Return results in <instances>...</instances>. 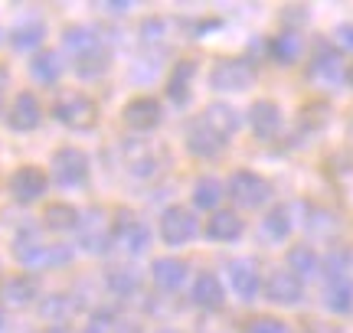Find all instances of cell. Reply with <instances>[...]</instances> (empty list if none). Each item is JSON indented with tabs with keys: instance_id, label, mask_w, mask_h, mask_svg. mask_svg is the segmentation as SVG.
Listing matches in <instances>:
<instances>
[{
	"instance_id": "obj_1",
	"label": "cell",
	"mask_w": 353,
	"mask_h": 333,
	"mask_svg": "<svg viewBox=\"0 0 353 333\" xmlns=\"http://www.w3.org/2000/svg\"><path fill=\"white\" fill-rule=\"evenodd\" d=\"M13 258L23 268H59L72 261V248L69 245H50L43 242V229L37 226H23L13 239Z\"/></svg>"
},
{
	"instance_id": "obj_2",
	"label": "cell",
	"mask_w": 353,
	"mask_h": 333,
	"mask_svg": "<svg viewBox=\"0 0 353 333\" xmlns=\"http://www.w3.org/2000/svg\"><path fill=\"white\" fill-rule=\"evenodd\" d=\"M52 118L72 131H92L99 125V105L85 92H59L52 98Z\"/></svg>"
},
{
	"instance_id": "obj_3",
	"label": "cell",
	"mask_w": 353,
	"mask_h": 333,
	"mask_svg": "<svg viewBox=\"0 0 353 333\" xmlns=\"http://www.w3.org/2000/svg\"><path fill=\"white\" fill-rule=\"evenodd\" d=\"M226 196L239 209H262L275 196V190H272V183L262 173H255V170H236L226 180Z\"/></svg>"
},
{
	"instance_id": "obj_4",
	"label": "cell",
	"mask_w": 353,
	"mask_h": 333,
	"mask_svg": "<svg viewBox=\"0 0 353 333\" xmlns=\"http://www.w3.org/2000/svg\"><path fill=\"white\" fill-rule=\"evenodd\" d=\"M255 65L249 59H216L210 69V89L223 92V95H239L255 85Z\"/></svg>"
},
{
	"instance_id": "obj_5",
	"label": "cell",
	"mask_w": 353,
	"mask_h": 333,
	"mask_svg": "<svg viewBox=\"0 0 353 333\" xmlns=\"http://www.w3.org/2000/svg\"><path fill=\"white\" fill-rule=\"evenodd\" d=\"M79 245L85 248L88 255H105L114 242V232H112V222H108V213L92 206L85 213H79Z\"/></svg>"
},
{
	"instance_id": "obj_6",
	"label": "cell",
	"mask_w": 353,
	"mask_h": 333,
	"mask_svg": "<svg viewBox=\"0 0 353 333\" xmlns=\"http://www.w3.org/2000/svg\"><path fill=\"white\" fill-rule=\"evenodd\" d=\"M50 170H52V180L72 190V186H85L88 183V173H92V164H88V154L79 151V147H59L50 160Z\"/></svg>"
},
{
	"instance_id": "obj_7",
	"label": "cell",
	"mask_w": 353,
	"mask_h": 333,
	"mask_svg": "<svg viewBox=\"0 0 353 333\" xmlns=\"http://www.w3.org/2000/svg\"><path fill=\"white\" fill-rule=\"evenodd\" d=\"M307 78L321 85V89H334L347 82V69H343L341 50L330 46V43H317V52L311 56V65H307Z\"/></svg>"
},
{
	"instance_id": "obj_8",
	"label": "cell",
	"mask_w": 353,
	"mask_h": 333,
	"mask_svg": "<svg viewBox=\"0 0 353 333\" xmlns=\"http://www.w3.org/2000/svg\"><path fill=\"white\" fill-rule=\"evenodd\" d=\"M157 232H161V239L167 245H187L200 232V222L187 206H167L161 219H157Z\"/></svg>"
},
{
	"instance_id": "obj_9",
	"label": "cell",
	"mask_w": 353,
	"mask_h": 333,
	"mask_svg": "<svg viewBox=\"0 0 353 333\" xmlns=\"http://www.w3.org/2000/svg\"><path fill=\"white\" fill-rule=\"evenodd\" d=\"M262 291H265V297H268L272 304H278V308H298V304L304 301V284L298 281L288 268L268 271Z\"/></svg>"
},
{
	"instance_id": "obj_10",
	"label": "cell",
	"mask_w": 353,
	"mask_h": 333,
	"mask_svg": "<svg viewBox=\"0 0 353 333\" xmlns=\"http://www.w3.org/2000/svg\"><path fill=\"white\" fill-rule=\"evenodd\" d=\"M112 232H114V239L125 245L131 255H141L148 245H151V229L141 222L134 213H128V209H114L112 213Z\"/></svg>"
},
{
	"instance_id": "obj_11",
	"label": "cell",
	"mask_w": 353,
	"mask_h": 333,
	"mask_svg": "<svg viewBox=\"0 0 353 333\" xmlns=\"http://www.w3.org/2000/svg\"><path fill=\"white\" fill-rule=\"evenodd\" d=\"M50 190V173L43 166H33L26 164L20 170H13L10 177V196L17 203H37L39 196H46Z\"/></svg>"
},
{
	"instance_id": "obj_12",
	"label": "cell",
	"mask_w": 353,
	"mask_h": 333,
	"mask_svg": "<svg viewBox=\"0 0 353 333\" xmlns=\"http://www.w3.org/2000/svg\"><path fill=\"white\" fill-rule=\"evenodd\" d=\"M187 151L193 157H200V160H216V157H223V151H226V141L213 128H206L203 118H193L187 125Z\"/></svg>"
},
{
	"instance_id": "obj_13",
	"label": "cell",
	"mask_w": 353,
	"mask_h": 333,
	"mask_svg": "<svg viewBox=\"0 0 353 333\" xmlns=\"http://www.w3.org/2000/svg\"><path fill=\"white\" fill-rule=\"evenodd\" d=\"M226 275H229V288H232V294L239 297V301H255V297H259V291H262V275H259L252 258L229 261Z\"/></svg>"
},
{
	"instance_id": "obj_14",
	"label": "cell",
	"mask_w": 353,
	"mask_h": 333,
	"mask_svg": "<svg viewBox=\"0 0 353 333\" xmlns=\"http://www.w3.org/2000/svg\"><path fill=\"white\" fill-rule=\"evenodd\" d=\"M121 154H125V166L131 177L148 180L154 173H161V154L151 141H128L121 147Z\"/></svg>"
},
{
	"instance_id": "obj_15",
	"label": "cell",
	"mask_w": 353,
	"mask_h": 333,
	"mask_svg": "<svg viewBox=\"0 0 353 333\" xmlns=\"http://www.w3.org/2000/svg\"><path fill=\"white\" fill-rule=\"evenodd\" d=\"M121 121H125L131 131H138V134H148V131L161 128V121H164V108L157 98H134V102L125 105V111H121Z\"/></svg>"
},
{
	"instance_id": "obj_16",
	"label": "cell",
	"mask_w": 353,
	"mask_h": 333,
	"mask_svg": "<svg viewBox=\"0 0 353 333\" xmlns=\"http://www.w3.org/2000/svg\"><path fill=\"white\" fill-rule=\"evenodd\" d=\"M281 125H285L281 108L272 98L252 102V108H249V128H252V134L259 141H275L278 134H281Z\"/></svg>"
},
{
	"instance_id": "obj_17",
	"label": "cell",
	"mask_w": 353,
	"mask_h": 333,
	"mask_svg": "<svg viewBox=\"0 0 353 333\" xmlns=\"http://www.w3.org/2000/svg\"><path fill=\"white\" fill-rule=\"evenodd\" d=\"M39 121H43V105L33 92H20L17 98H13L10 111H7V125L10 131L17 134H26V131H37Z\"/></svg>"
},
{
	"instance_id": "obj_18",
	"label": "cell",
	"mask_w": 353,
	"mask_h": 333,
	"mask_svg": "<svg viewBox=\"0 0 353 333\" xmlns=\"http://www.w3.org/2000/svg\"><path fill=\"white\" fill-rule=\"evenodd\" d=\"M63 46H65V52L72 56V63H82V59H88V56L108 50L105 39H101L92 26H65L63 30Z\"/></svg>"
},
{
	"instance_id": "obj_19",
	"label": "cell",
	"mask_w": 353,
	"mask_h": 333,
	"mask_svg": "<svg viewBox=\"0 0 353 333\" xmlns=\"http://www.w3.org/2000/svg\"><path fill=\"white\" fill-rule=\"evenodd\" d=\"M203 232H206V239H213V242H236L242 232H245V222L239 219L236 209H216V213H210Z\"/></svg>"
},
{
	"instance_id": "obj_20",
	"label": "cell",
	"mask_w": 353,
	"mask_h": 333,
	"mask_svg": "<svg viewBox=\"0 0 353 333\" xmlns=\"http://www.w3.org/2000/svg\"><path fill=\"white\" fill-rule=\"evenodd\" d=\"M190 297H193V304L203 308V310H219L223 304H226V288H223V281H219V275L203 271V275H196Z\"/></svg>"
},
{
	"instance_id": "obj_21",
	"label": "cell",
	"mask_w": 353,
	"mask_h": 333,
	"mask_svg": "<svg viewBox=\"0 0 353 333\" xmlns=\"http://www.w3.org/2000/svg\"><path fill=\"white\" fill-rule=\"evenodd\" d=\"M0 297H3L7 308H30L39 297L37 275H13V278H7L3 288H0Z\"/></svg>"
},
{
	"instance_id": "obj_22",
	"label": "cell",
	"mask_w": 353,
	"mask_h": 333,
	"mask_svg": "<svg viewBox=\"0 0 353 333\" xmlns=\"http://www.w3.org/2000/svg\"><path fill=\"white\" fill-rule=\"evenodd\" d=\"M203 121H206V128H213L223 141H229L236 131L242 128V115L232 108V105H226V102H213V105H206L203 108Z\"/></svg>"
},
{
	"instance_id": "obj_23",
	"label": "cell",
	"mask_w": 353,
	"mask_h": 333,
	"mask_svg": "<svg viewBox=\"0 0 353 333\" xmlns=\"http://www.w3.org/2000/svg\"><path fill=\"white\" fill-rule=\"evenodd\" d=\"M187 261H180V258H154L151 261V278L154 284L161 288V291H180L183 281H187Z\"/></svg>"
},
{
	"instance_id": "obj_24",
	"label": "cell",
	"mask_w": 353,
	"mask_h": 333,
	"mask_svg": "<svg viewBox=\"0 0 353 333\" xmlns=\"http://www.w3.org/2000/svg\"><path fill=\"white\" fill-rule=\"evenodd\" d=\"M324 308L330 314H341L347 317L353 310V281L350 275H341V278H324Z\"/></svg>"
},
{
	"instance_id": "obj_25",
	"label": "cell",
	"mask_w": 353,
	"mask_h": 333,
	"mask_svg": "<svg viewBox=\"0 0 353 333\" xmlns=\"http://www.w3.org/2000/svg\"><path fill=\"white\" fill-rule=\"evenodd\" d=\"M43 39H46V23L39 20V17H26L20 23L10 30V46L17 52H33L43 46Z\"/></svg>"
},
{
	"instance_id": "obj_26",
	"label": "cell",
	"mask_w": 353,
	"mask_h": 333,
	"mask_svg": "<svg viewBox=\"0 0 353 333\" xmlns=\"http://www.w3.org/2000/svg\"><path fill=\"white\" fill-rule=\"evenodd\" d=\"M285 268L304 284V281H311V278L321 275V255H317L311 245H294L288 252V258H285Z\"/></svg>"
},
{
	"instance_id": "obj_27",
	"label": "cell",
	"mask_w": 353,
	"mask_h": 333,
	"mask_svg": "<svg viewBox=\"0 0 353 333\" xmlns=\"http://www.w3.org/2000/svg\"><path fill=\"white\" fill-rule=\"evenodd\" d=\"M301 52H304V39L298 30H285V33H278V36L268 39V56H272L278 65H294L301 59Z\"/></svg>"
},
{
	"instance_id": "obj_28",
	"label": "cell",
	"mask_w": 353,
	"mask_h": 333,
	"mask_svg": "<svg viewBox=\"0 0 353 333\" xmlns=\"http://www.w3.org/2000/svg\"><path fill=\"white\" fill-rule=\"evenodd\" d=\"M196 76V63L193 59H183L170 69V78H167V95L174 105H187L190 102V82Z\"/></svg>"
},
{
	"instance_id": "obj_29",
	"label": "cell",
	"mask_w": 353,
	"mask_h": 333,
	"mask_svg": "<svg viewBox=\"0 0 353 333\" xmlns=\"http://www.w3.org/2000/svg\"><path fill=\"white\" fill-rule=\"evenodd\" d=\"M226 200V183L216 177H200L193 183V206H200V209H219V203Z\"/></svg>"
},
{
	"instance_id": "obj_30",
	"label": "cell",
	"mask_w": 353,
	"mask_h": 333,
	"mask_svg": "<svg viewBox=\"0 0 353 333\" xmlns=\"http://www.w3.org/2000/svg\"><path fill=\"white\" fill-rule=\"evenodd\" d=\"M30 76L37 78L39 85L59 82V76H63V59H59V52L39 50L37 56H33V63H30Z\"/></svg>"
},
{
	"instance_id": "obj_31",
	"label": "cell",
	"mask_w": 353,
	"mask_h": 333,
	"mask_svg": "<svg viewBox=\"0 0 353 333\" xmlns=\"http://www.w3.org/2000/svg\"><path fill=\"white\" fill-rule=\"evenodd\" d=\"M43 226L50 232H72L79 229V209L69 203H52L43 213Z\"/></svg>"
},
{
	"instance_id": "obj_32",
	"label": "cell",
	"mask_w": 353,
	"mask_h": 333,
	"mask_svg": "<svg viewBox=\"0 0 353 333\" xmlns=\"http://www.w3.org/2000/svg\"><path fill=\"white\" fill-rule=\"evenodd\" d=\"M105 284L108 291L118 297H131L141 288V275L134 268H125V265H114V268L105 271Z\"/></svg>"
},
{
	"instance_id": "obj_33",
	"label": "cell",
	"mask_w": 353,
	"mask_h": 333,
	"mask_svg": "<svg viewBox=\"0 0 353 333\" xmlns=\"http://www.w3.org/2000/svg\"><path fill=\"white\" fill-rule=\"evenodd\" d=\"M291 229H294V222H291V209L288 206H272L262 219V232L272 239V242H281V239H288Z\"/></svg>"
},
{
	"instance_id": "obj_34",
	"label": "cell",
	"mask_w": 353,
	"mask_h": 333,
	"mask_svg": "<svg viewBox=\"0 0 353 333\" xmlns=\"http://www.w3.org/2000/svg\"><path fill=\"white\" fill-rule=\"evenodd\" d=\"M72 314V301L65 294H52L39 304V317L43 321H52V327H63V321Z\"/></svg>"
},
{
	"instance_id": "obj_35",
	"label": "cell",
	"mask_w": 353,
	"mask_h": 333,
	"mask_svg": "<svg viewBox=\"0 0 353 333\" xmlns=\"http://www.w3.org/2000/svg\"><path fill=\"white\" fill-rule=\"evenodd\" d=\"M347 268H350V252L347 248H334V252H327V258H321L324 278H341V275H347Z\"/></svg>"
},
{
	"instance_id": "obj_36",
	"label": "cell",
	"mask_w": 353,
	"mask_h": 333,
	"mask_svg": "<svg viewBox=\"0 0 353 333\" xmlns=\"http://www.w3.org/2000/svg\"><path fill=\"white\" fill-rule=\"evenodd\" d=\"M245 333H288V323L278 317H255Z\"/></svg>"
},
{
	"instance_id": "obj_37",
	"label": "cell",
	"mask_w": 353,
	"mask_h": 333,
	"mask_svg": "<svg viewBox=\"0 0 353 333\" xmlns=\"http://www.w3.org/2000/svg\"><path fill=\"white\" fill-rule=\"evenodd\" d=\"M334 36H337V50H350L353 52V23H341Z\"/></svg>"
},
{
	"instance_id": "obj_38",
	"label": "cell",
	"mask_w": 353,
	"mask_h": 333,
	"mask_svg": "<svg viewBox=\"0 0 353 333\" xmlns=\"http://www.w3.org/2000/svg\"><path fill=\"white\" fill-rule=\"evenodd\" d=\"M7 92H10V69H7V63H0V108L7 102Z\"/></svg>"
},
{
	"instance_id": "obj_39",
	"label": "cell",
	"mask_w": 353,
	"mask_h": 333,
	"mask_svg": "<svg viewBox=\"0 0 353 333\" xmlns=\"http://www.w3.org/2000/svg\"><path fill=\"white\" fill-rule=\"evenodd\" d=\"M105 327H108V314H95L92 323H88L82 333H105Z\"/></svg>"
},
{
	"instance_id": "obj_40",
	"label": "cell",
	"mask_w": 353,
	"mask_h": 333,
	"mask_svg": "<svg viewBox=\"0 0 353 333\" xmlns=\"http://www.w3.org/2000/svg\"><path fill=\"white\" fill-rule=\"evenodd\" d=\"M304 13H307L304 7H285V23H288V20L291 23H304Z\"/></svg>"
},
{
	"instance_id": "obj_41",
	"label": "cell",
	"mask_w": 353,
	"mask_h": 333,
	"mask_svg": "<svg viewBox=\"0 0 353 333\" xmlns=\"http://www.w3.org/2000/svg\"><path fill=\"white\" fill-rule=\"evenodd\" d=\"M304 333H341V327H334V323H311Z\"/></svg>"
},
{
	"instance_id": "obj_42",
	"label": "cell",
	"mask_w": 353,
	"mask_h": 333,
	"mask_svg": "<svg viewBox=\"0 0 353 333\" xmlns=\"http://www.w3.org/2000/svg\"><path fill=\"white\" fill-rule=\"evenodd\" d=\"M114 333H144V327L134 323V321H125V323H118V327H114Z\"/></svg>"
},
{
	"instance_id": "obj_43",
	"label": "cell",
	"mask_w": 353,
	"mask_h": 333,
	"mask_svg": "<svg viewBox=\"0 0 353 333\" xmlns=\"http://www.w3.org/2000/svg\"><path fill=\"white\" fill-rule=\"evenodd\" d=\"M43 333H69V330H65V327H46Z\"/></svg>"
},
{
	"instance_id": "obj_44",
	"label": "cell",
	"mask_w": 353,
	"mask_h": 333,
	"mask_svg": "<svg viewBox=\"0 0 353 333\" xmlns=\"http://www.w3.org/2000/svg\"><path fill=\"white\" fill-rule=\"evenodd\" d=\"M347 85H350V89H353V65H350V69H347Z\"/></svg>"
},
{
	"instance_id": "obj_45",
	"label": "cell",
	"mask_w": 353,
	"mask_h": 333,
	"mask_svg": "<svg viewBox=\"0 0 353 333\" xmlns=\"http://www.w3.org/2000/svg\"><path fill=\"white\" fill-rule=\"evenodd\" d=\"M0 330H3V310H0Z\"/></svg>"
},
{
	"instance_id": "obj_46",
	"label": "cell",
	"mask_w": 353,
	"mask_h": 333,
	"mask_svg": "<svg viewBox=\"0 0 353 333\" xmlns=\"http://www.w3.org/2000/svg\"><path fill=\"white\" fill-rule=\"evenodd\" d=\"M157 333H176V330H170V327H167V330H157Z\"/></svg>"
},
{
	"instance_id": "obj_47",
	"label": "cell",
	"mask_w": 353,
	"mask_h": 333,
	"mask_svg": "<svg viewBox=\"0 0 353 333\" xmlns=\"http://www.w3.org/2000/svg\"><path fill=\"white\" fill-rule=\"evenodd\" d=\"M350 141H353V121H350Z\"/></svg>"
}]
</instances>
